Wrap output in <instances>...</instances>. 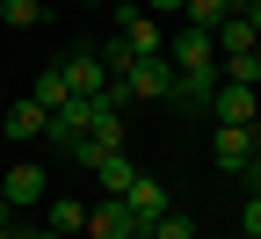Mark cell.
Returning a JSON list of instances; mask_svg holds the SVG:
<instances>
[{"label":"cell","instance_id":"10","mask_svg":"<svg viewBox=\"0 0 261 239\" xmlns=\"http://www.w3.org/2000/svg\"><path fill=\"white\" fill-rule=\"evenodd\" d=\"M87 174H102V196H130V181H138V160H130V152H102Z\"/></svg>","mask_w":261,"mask_h":239},{"label":"cell","instance_id":"5","mask_svg":"<svg viewBox=\"0 0 261 239\" xmlns=\"http://www.w3.org/2000/svg\"><path fill=\"white\" fill-rule=\"evenodd\" d=\"M44 130H51V109H44L37 94L0 109V138H8V145H29V138H44Z\"/></svg>","mask_w":261,"mask_h":239},{"label":"cell","instance_id":"18","mask_svg":"<svg viewBox=\"0 0 261 239\" xmlns=\"http://www.w3.org/2000/svg\"><path fill=\"white\" fill-rule=\"evenodd\" d=\"M189 8V0H152V15H181Z\"/></svg>","mask_w":261,"mask_h":239},{"label":"cell","instance_id":"4","mask_svg":"<svg viewBox=\"0 0 261 239\" xmlns=\"http://www.w3.org/2000/svg\"><path fill=\"white\" fill-rule=\"evenodd\" d=\"M58 65H65V80H73V94H102V101H109V65H102L94 44H73Z\"/></svg>","mask_w":261,"mask_h":239},{"label":"cell","instance_id":"21","mask_svg":"<svg viewBox=\"0 0 261 239\" xmlns=\"http://www.w3.org/2000/svg\"><path fill=\"white\" fill-rule=\"evenodd\" d=\"M0 109H8V94H0Z\"/></svg>","mask_w":261,"mask_h":239},{"label":"cell","instance_id":"19","mask_svg":"<svg viewBox=\"0 0 261 239\" xmlns=\"http://www.w3.org/2000/svg\"><path fill=\"white\" fill-rule=\"evenodd\" d=\"M240 15H247V22H254V29H261V0H240Z\"/></svg>","mask_w":261,"mask_h":239},{"label":"cell","instance_id":"3","mask_svg":"<svg viewBox=\"0 0 261 239\" xmlns=\"http://www.w3.org/2000/svg\"><path fill=\"white\" fill-rule=\"evenodd\" d=\"M87 232H94V239H145L138 210H130V196H102V203H87Z\"/></svg>","mask_w":261,"mask_h":239},{"label":"cell","instance_id":"7","mask_svg":"<svg viewBox=\"0 0 261 239\" xmlns=\"http://www.w3.org/2000/svg\"><path fill=\"white\" fill-rule=\"evenodd\" d=\"M130 101H174V58H138L130 65Z\"/></svg>","mask_w":261,"mask_h":239},{"label":"cell","instance_id":"15","mask_svg":"<svg viewBox=\"0 0 261 239\" xmlns=\"http://www.w3.org/2000/svg\"><path fill=\"white\" fill-rule=\"evenodd\" d=\"M51 15V0H0V22H8V29H37Z\"/></svg>","mask_w":261,"mask_h":239},{"label":"cell","instance_id":"6","mask_svg":"<svg viewBox=\"0 0 261 239\" xmlns=\"http://www.w3.org/2000/svg\"><path fill=\"white\" fill-rule=\"evenodd\" d=\"M211 116H218V123H261V87L218 80V94H211Z\"/></svg>","mask_w":261,"mask_h":239},{"label":"cell","instance_id":"22","mask_svg":"<svg viewBox=\"0 0 261 239\" xmlns=\"http://www.w3.org/2000/svg\"><path fill=\"white\" fill-rule=\"evenodd\" d=\"M247 239H261V232H247Z\"/></svg>","mask_w":261,"mask_h":239},{"label":"cell","instance_id":"1","mask_svg":"<svg viewBox=\"0 0 261 239\" xmlns=\"http://www.w3.org/2000/svg\"><path fill=\"white\" fill-rule=\"evenodd\" d=\"M211 160H218V174H247V167L261 160V123H218Z\"/></svg>","mask_w":261,"mask_h":239},{"label":"cell","instance_id":"17","mask_svg":"<svg viewBox=\"0 0 261 239\" xmlns=\"http://www.w3.org/2000/svg\"><path fill=\"white\" fill-rule=\"evenodd\" d=\"M240 232H261V196H247V210H240Z\"/></svg>","mask_w":261,"mask_h":239},{"label":"cell","instance_id":"16","mask_svg":"<svg viewBox=\"0 0 261 239\" xmlns=\"http://www.w3.org/2000/svg\"><path fill=\"white\" fill-rule=\"evenodd\" d=\"M145 239H203V232H196V218H181V210H167L160 225H145Z\"/></svg>","mask_w":261,"mask_h":239},{"label":"cell","instance_id":"14","mask_svg":"<svg viewBox=\"0 0 261 239\" xmlns=\"http://www.w3.org/2000/svg\"><path fill=\"white\" fill-rule=\"evenodd\" d=\"M44 218H51V232H58V239H65V232H87V203L51 196V210H44Z\"/></svg>","mask_w":261,"mask_h":239},{"label":"cell","instance_id":"13","mask_svg":"<svg viewBox=\"0 0 261 239\" xmlns=\"http://www.w3.org/2000/svg\"><path fill=\"white\" fill-rule=\"evenodd\" d=\"M29 94H37V101H44V109L58 116V109H65V101H73V80H65V65H44V73H37V87H29Z\"/></svg>","mask_w":261,"mask_h":239},{"label":"cell","instance_id":"8","mask_svg":"<svg viewBox=\"0 0 261 239\" xmlns=\"http://www.w3.org/2000/svg\"><path fill=\"white\" fill-rule=\"evenodd\" d=\"M0 196L15 203V210H29V203H44V167H37V160H15L8 174H0Z\"/></svg>","mask_w":261,"mask_h":239},{"label":"cell","instance_id":"9","mask_svg":"<svg viewBox=\"0 0 261 239\" xmlns=\"http://www.w3.org/2000/svg\"><path fill=\"white\" fill-rule=\"evenodd\" d=\"M130 210H138V225H160V218L174 210L167 189H160V174H138V181H130Z\"/></svg>","mask_w":261,"mask_h":239},{"label":"cell","instance_id":"20","mask_svg":"<svg viewBox=\"0 0 261 239\" xmlns=\"http://www.w3.org/2000/svg\"><path fill=\"white\" fill-rule=\"evenodd\" d=\"M87 8H102V0H87Z\"/></svg>","mask_w":261,"mask_h":239},{"label":"cell","instance_id":"11","mask_svg":"<svg viewBox=\"0 0 261 239\" xmlns=\"http://www.w3.org/2000/svg\"><path fill=\"white\" fill-rule=\"evenodd\" d=\"M232 15H240V0H189V8H181V22H189V29H211V37H218Z\"/></svg>","mask_w":261,"mask_h":239},{"label":"cell","instance_id":"12","mask_svg":"<svg viewBox=\"0 0 261 239\" xmlns=\"http://www.w3.org/2000/svg\"><path fill=\"white\" fill-rule=\"evenodd\" d=\"M247 51H261V29L247 15H232V22L218 29V58H247Z\"/></svg>","mask_w":261,"mask_h":239},{"label":"cell","instance_id":"2","mask_svg":"<svg viewBox=\"0 0 261 239\" xmlns=\"http://www.w3.org/2000/svg\"><path fill=\"white\" fill-rule=\"evenodd\" d=\"M116 37L138 58H167V29H160V15H145L138 0H116Z\"/></svg>","mask_w":261,"mask_h":239}]
</instances>
